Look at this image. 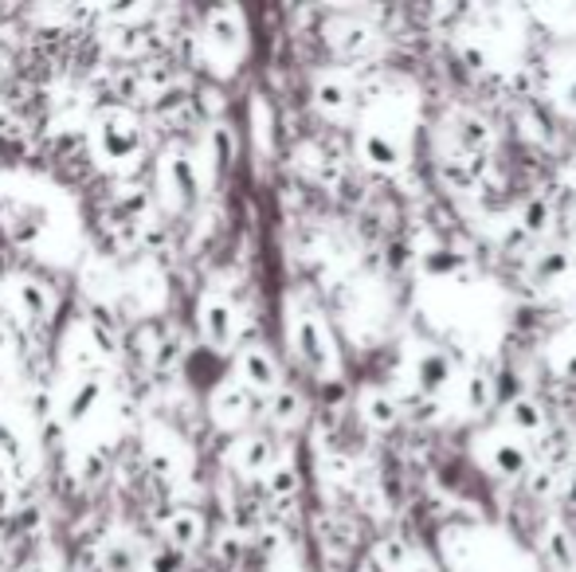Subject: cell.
<instances>
[{
  "label": "cell",
  "instance_id": "obj_22",
  "mask_svg": "<svg viewBox=\"0 0 576 572\" xmlns=\"http://www.w3.org/2000/svg\"><path fill=\"white\" fill-rule=\"evenodd\" d=\"M498 404V393H495V376L487 373H467L463 376V408L475 411V416H483V411H490Z\"/></svg>",
  "mask_w": 576,
  "mask_h": 572
},
{
  "label": "cell",
  "instance_id": "obj_19",
  "mask_svg": "<svg viewBox=\"0 0 576 572\" xmlns=\"http://www.w3.org/2000/svg\"><path fill=\"white\" fill-rule=\"evenodd\" d=\"M165 537H169V546L180 549V553H189L204 541V518L197 510H177L169 521H165Z\"/></svg>",
  "mask_w": 576,
  "mask_h": 572
},
{
  "label": "cell",
  "instance_id": "obj_27",
  "mask_svg": "<svg viewBox=\"0 0 576 572\" xmlns=\"http://www.w3.org/2000/svg\"><path fill=\"white\" fill-rule=\"evenodd\" d=\"M16 302H20V310L27 314V318H44L47 314V290L40 283H32V278H20L16 286Z\"/></svg>",
  "mask_w": 576,
  "mask_h": 572
},
{
  "label": "cell",
  "instance_id": "obj_10",
  "mask_svg": "<svg viewBox=\"0 0 576 572\" xmlns=\"http://www.w3.org/2000/svg\"><path fill=\"white\" fill-rule=\"evenodd\" d=\"M162 180L180 205H192L200 193V169L189 153H165L162 162Z\"/></svg>",
  "mask_w": 576,
  "mask_h": 572
},
{
  "label": "cell",
  "instance_id": "obj_3",
  "mask_svg": "<svg viewBox=\"0 0 576 572\" xmlns=\"http://www.w3.org/2000/svg\"><path fill=\"white\" fill-rule=\"evenodd\" d=\"M99 150L107 162H130L142 150V130L126 110H110L99 118Z\"/></svg>",
  "mask_w": 576,
  "mask_h": 572
},
{
  "label": "cell",
  "instance_id": "obj_38",
  "mask_svg": "<svg viewBox=\"0 0 576 572\" xmlns=\"http://www.w3.org/2000/svg\"><path fill=\"white\" fill-rule=\"evenodd\" d=\"M255 546H259L267 557H275V553L283 549V534H279V529H259V537H255Z\"/></svg>",
  "mask_w": 576,
  "mask_h": 572
},
{
  "label": "cell",
  "instance_id": "obj_46",
  "mask_svg": "<svg viewBox=\"0 0 576 572\" xmlns=\"http://www.w3.org/2000/svg\"><path fill=\"white\" fill-rule=\"evenodd\" d=\"M27 572H55V564H47V561H36Z\"/></svg>",
  "mask_w": 576,
  "mask_h": 572
},
{
  "label": "cell",
  "instance_id": "obj_11",
  "mask_svg": "<svg viewBox=\"0 0 576 572\" xmlns=\"http://www.w3.org/2000/svg\"><path fill=\"white\" fill-rule=\"evenodd\" d=\"M451 138H455V150H459L463 157H487L490 145H495V125L478 114H455Z\"/></svg>",
  "mask_w": 576,
  "mask_h": 572
},
{
  "label": "cell",
  "instance_id": "obj_36",
  "mask_svg": "<svg viewBox=\"0 0 576 572\" xmlns=\"http://www.w3.org/2000/svg\"><path fill=\"white\" fill-rule=\"evenodd\" d=\"M102 474H107V455H102V451H87V455H82V479H87V483H99Z\"/></svg>",
  "mask_w": 576,
  "mask_h": 572
},
{
  "label": "cell",
  "instance_id": "obj_1",
  "mask_svg": "<svg viewBox=\"0 0 576 572\" xmlns=\"http://www.w3.org/2000/svg\"><path fill=\"white\" fill-rule=\"evenodd\" d=\"M290 341H295L298 361L318 376V381H333L337 376V345H333L330 330L314 310H298L290 322Z\"/></svg>",
  "mask_w": 576,
  "mask_h": 572
},
{
  "label": "cell",
  "instance_id": "obj_28",
  "mask_svg": "<svg viewBox=\"0 0 576 572\" xmlns=\"http://www.w3.org/2000/svg\"><path fill=\"white\" fill-rule=\"evenodd\" d=\"M377 561H380V569H388V572H405L416 557H412V549L400 541V537H385V541L377 546Z\"/></svg>",
  "mask_w": 576,
  "mask_h": 572
},
{
  "label": "cell",
  "instance_id": "obj_34",
  "mask_svg": "<svg viewBox=\"0 0 576 572\" xmlns=\"http://www.w3.org/2000/svg\"><path fill=\"white\" fill-rule=\"evenodd\" d=\"M459 59L467 63L470 72H487V67H490V52L483 44H475V40H463V44H459Z\"/></svg>",
  "mask_w": 576,
  "mask_h": 572
},
{
  "label": "cell",
  "instance_id": "obj_47",
  "mask_svg": "<svg viewBox=\"0 0 576 572\" xmlns=\"http://www.w3.org/2000/svg\"><path fill=\"white\" fill-rule=\"evenodd\" d=\"M573 326H576V298H573Z\"/></svg>",
  "mask_w": 576,
  "mask_h": 572
},
{
  "label": "cell",
  "instance_id": "obj_32",
  "mask_svg": "<svg viewBox=\"0 0 576 572\" xmlns=\"http://www.w3.org/2000/svg\"><path fill=\"white\" fill-rule=\"evenodd\" d=\"M110 47H114L118 55H137L145 47V36L137 28H118L114 36H110Z\"/></svg>",
  "mask_w": 576,
  "mask_h": 572
},
{
  "label": "cell",
  "instance_id": "obj_23",
  "mask_svg": "<svg viewBox=\"0 0 576 572\" xmlns=\"http://www.w3.org/2000/svg\"><path fill=\"white\" fill-rule=\"evenodd\" d=\"M267 416L270 424H279V428H295V424L307 416V400H302V393H295V388H279V393H270Z\"/></svg>",
  "mask_w": 576,
  "mask_h": 572
},
{
  "label": "cell",
  "instance_id": "obj_2",
  "mask_svg": "<svg viewBox=\"0 0 576 572\" xmlns=\"http://www.w3.org/2000/svg\"><path fill=\"white\" fill-rule=\"evenodd\" d=\"M483 459H487L490 474H498V479H525V474L533 471V451L525 439L518 436H487V443H483Z\"/></svg>",
  "mask_w": 576,
  "mask_h": 572
},
{
  "label": "cell",
  "instance_id": "obj_33",
  "mask_svg": "<svg viewBox=\"0 0 576 572\" xmlns=\"http://www.w3.org/2000/svg\"><path fill=\"white\" fill-rule=\"evenodd\" d=\"M149 572H185V553L173 546L157 549V553L149 557Z\"/></svg>",
  "mask_w": 576,
  "mask_h": 572
},
{
  "label": "cell",
  "instance_id": "obj_20",
  "mask_svg": "<svg viewBox=\"0 0 576 572\" xmlns=\"http://www.w3.org/2000/svg\"><path fill=\"white\" fill-rule=\"evenodd\" d=\"M330 44L337 47V55H345V59H357V55H369L373 47H377V32H373L369 24H337L330 32Z\"/></svg>",
  "mask_w": 576,
  "mask_h": 572
},
{
  "label": "cell",
  "instance_id": "obj_7",
  "mask_svg": "<svg viewBox=\"0 0 576 572\" xmlns=\"http://www.w3.org/2000/svg\"><path fill=\"white\" fill-rule=\"evenodd\" d=\"M235 330H240V322H235L232 302L220 295H208L204 302H200V333H204L208 345L228 349L235 341Z\"/></svg>",
  "mask_w": 576,
  "mask_h": 572
},
{
  "label": "cell",
  "instance_id": "obj_45",
  "mask_svg": "<svg viewBox=\"0 0 576 572\" xmlns=\"http://www.w3.org/2000/svg\"><path fill=\"white\" fill-rule=\"evenodd\" d=\"M561 376H576V349L568 353L565 361H561Z\"/></svg>",
  "mask_w": 576,
  "mask_h": 572
},
{
  "label": "cell",
  "instance_id": "obj_37",
  "mask_svg": "<svg viewBox=\"0 0 576 572\" xmlns=\"http://www.w3.org/2000/svg\"><path fill=\"white\" fill-rule=\"evenodd\" d=\"M252 118H255V142L267 150L270 145V125H267V102H255L252 107Z\"/></svg>",
  "mask_w": 576,
  "mask_h": 572
},
{
  "label": "cell",
  "instance_id": "obj_16",
  "mask_svg": "<svg viewBox=\"0 0 576 572\" xmlns=\"http://www.w3.org/2000/svg\"><path fill=\"white\" fill-rule=\"evenodd\" d=\"M405 416V408L397 404V396L380 393V388H369L361 396V420L369 424L373 431H392Z\"/></svg>",
  "mask_w": 576,
  "mask_h": 572
},
{
  "label": "cell",
  "instance_id": "obj_5",
  "mask_svg": "<svg viewBox=\"0 0 576 572\" xmlns=\"http://www.w3.org/2000/svg\"><path fill=\"white\" fill-rule=\"evenodd\" d=\"M412 381H416V393L420 396L440 400V396L455 385V361H451L443 349H423L412 365Z\"/></svg>",
  "mask_w": 576,
  "mask_h": 572
},
{
  "label": "cell",
  "instance_id": "obj_31",
  "mask_svg": "<svg viewBox=\"0 0 576 572\" xmlns=\"http://www.w3.org/2000/svg\"><path fill=\"white\" fill-rule=\"evenodd\" d=\"M217 561L220 564L244 561V534H240V529H224V534H217Z\"/></svg>",
  "mask_w": 576,
  "mask_h": 572
},
{
  "label": "cell",
  "instance_id": "obj_48",
  "mask_svg": "<svg viewBox=\"0 0 576 572\" xmlns=\"http://www.w3.org/2000/svg\"><path fill=\"white\" fill-rule=\"evenodd\" d=\"M0 353H4V333H0Z\"/></svg>",
  "mask_w": 576,
  "mask_h": 572
},
{
  "label": "cell",
  "instance_id": "obj_41",
  "mask_svg": "<svg viewBox=\"0 0 576 572\" xmlns=\"http://www.w3.org/2000/svg\"><path fill=\"white\" fill-rule=\"evenodd\" d=\"M557 99H561V107L568 110V114H576V72L568 75L565 82H561V90H557Z\"/></svg>",
  "mask_w": 576,
  "mask_h": 572
},
{
  "label": "cell",
  "instance_id": "obj_26",
  "mask_svg": "<svg viewBox=\"0 0 576 572\" xmlns=\"http://www.w3.org/2000/svg\"><path fill=\"white\" fill-rule=\"evenodd\" d=\"M99 396H102V381L99 376H87V381L71 393V400H67V420L71 424L87 420L90 411L99 408Z\"/></svg>",
  "mask_w": 576,
  "mask_h": 572
},
{
  "label": "cell",
  "instance_id": "obj_8",
  "mask_svg": "<svg viewBox=\"0 0 576 572\" xmlns=\"http://www.w3.org/2000/svg\"><path fill=\"white\" fill-rule=\"evenodd\" d=\"M204 40L212 52L228 55V59H235V55L244 52V20H240V12L235 9H217L212 16L204 20Z\"/></svg>",
  "mask_w": 576,
  "mask_h": 572
},
{
  "label": "cell",
  "instance_id": "obj_14",
  "mask_svg": "<svg viewBox=\"0 0 576 572\" xmlns=\"http://www.w3.org/2000/svg\"><path fill=\"white\" fill-rule=\"evenodd\" d=\"M541 557L557 572H576V534L561 521H550L541 529Z\"/></svg>",
  "mask_w": 576,
  "mask_h": 572
},
{
  "label": "cell",
  "instance_id": "obj_30",
  "mask_svg": "<svg viewBox=\"0 0 576 572\" xmlns=\"http://www.w3.org/2000/svg\"><path fill=\"white\" fill-rule=\"evenodd\" d=\"M208 150H212V157H217V165L224 169V165L235 162V134H232V125L217 122L212 130H208Z\"/></svg>",
  "mask_w": 576,
  "mask_h": 572
},
{
  "label": "cell",
  "instance_id": "obj_4",
  "mask_svg": "<svg viewBox=\"0 0 576 572\" xmlns=\"http://www.w3.org/2000/svg\"><path fill=\"white\" fill-rule=\"evenodd\" d=\"M357 150H361V162L369 165V169H377V173H397L400 165H405V157H408L405 142H400L392 130H385V125H369V130H361Z\"/></svg>",
  "mask_w": 576,
  "mask_h": 572
},
{
  "label": "cell",
  "instance_id": "obj_17",
  "mask_svg": "<svg viewBox=\"0 0 576 572\" xmlns=\"http://www.w3.org/2000/svg\"><path fill=\"white\" fill-rule=\"evenodd\" d=\"M530 275L538 286H561L573 278V255L565 248H545L533 255L530 263Z\"/></svg>",
  "mask_w": 576,
  "mask_h": 572
},
{
  "label": "cell",
  "instance_id": "obj_15",
  "mask_svg": "<svg viewBox=\"0 0 576 572\" xmlns=\"http://www.w3.org/2000/svg\"><path fill=\"white\" fill-rule=\"evenodd\" d=\"M232 463L247 474H267L275 466V443L267 436H244L235 439L232 448Z\"/></svg>",
  "mask_w": 576,
  "mask_h": 572
},
{
  "label": "cell",
  "instance_id": "obj_42",
  "mask_svg": "<svg viewBox=\"0 0 576 572\" xmlns=\"http://www.w3.org/2000/svg\"><path fill=\"white\" fill-rule=\"evenodd\" d=\"M197 107L204 110V114H220V110H224V99H220V90H200Z\"/></svg>",
  "mask_w": 576,
  "mask_h": 572
},
{
  "label": "cell",
  "instance_id": "obj_44",
  "mask_svg": "<svg viewBox=\"0 0 576 572\" xmlns=\"http://www.w3.org/2000/svg\"><path fill=\"white\" fill-rule=\"evenodd\" d=\"M405 572H440V569H435V564L432 561H423V557H416V561L412 564H408V569Z\"/></svg>",
  "mask_w": 576,
  "mask_h": 572
},
{
  "label": "cell",
  "instance_id": "obj_21",
  "mask_svg": "<svg viewBox=\"0 0 576 572\" xmlns=\"http://www.w3.org/2000/svg\"><path fill=\"white\" fill-rule=\"evenodd\" d=\"M518 224L525 228L530 240H541V235H550L553 224H557V208H553L550 197H530L518 212Z\"/></svg>",
  "mask_w": 576,
  "mask_h": 572
},
{
  "label": "cell",
  "instance_id": "obj_6",
  "mask_svg": "<svg viewBox=\"0 0 576 572\" xmlns=\"http://www.w3.org/2000/svg\"><path fill=\"white\" fill-rule=\"evenodd\" d=\"M235 373H240V385L252 388V393H279V361L270 358L263 345L240 349L235 358Z\"/></svg>",
  "mask_w": 576,
  "mask_h": 572
},
{
  "label": "cell",
  "instance_id": "obj_40",
  "mask_svg": "<svg viewBox=\"0 0 576 572\" xmlns=\"http://www.w3.org/2000/svg\"><path fill=\"white\" fill-rule=\"evenodd\" d=\"M145 463H149V466H154V471L157 474H173V471H177V463H173V455H169V451H149V455H145Z\"/></svg>",
  "mask_w": 576,
  "mask_h": 572
},
{
  "label": "cell",
  "instance_id": "obj_18",
  "mask_svg": "<svg viewBox=\"0 0 576 572\" xmlns=\"http://www.w3.org/2000/svg\"><path fill=\"white\" fill-rule=\"evenodd\" d=\"M314 107L330 118H342L345 110L353 107V87L342 75H322V79L314 82Z\"/></svg>",
  "mask_w": 576,
  "mask_h": 572
},
{
  "label": "cell",
  "instance_id": "obj_24",
  "mask_svg": "<svg viewBox=\"0 0 576 572\" xmlns=\"http://www.w3.org/2000/svg\"><path fill=\"white\" fill-rule=\"evenodd\" d=\"M565 466H550V463H541V466H533L530 474H525V486H530V494L533 498H541V502H550V498H557L561 491H565Z\"/></svg>",
  "mask_w": 576,
  "mask_h": 572
},
{
  "label": "cell",
  "instance_id": "obj_43",
  "mask_svg": "<svg viewBox=\"0 0 576 572\" xmlns=\"http://www.w3.org/2000/svg\"><path fill=\"white\" fill-rule=\"evenodd\" d=\"M177 353H180V345H177V341H165V349H162V353H157V365H173V361H177Z\"/></svg>",
  "mask_w": 576,
  "mask_h": 572
},
{
  "label": "cell",
  "instance_id": "obj_35",
  "mask_svg": "<svg viewBox=\"0 0 576 572\" xmlns=\"http://www.w3.org/2000/svg\"><path fill=\"white\" fill-rule=\"evenodd\" d=\"M0 459L9 466H20V439L12 436V428H4V424H0Z\"/></svg>",
  "mask_w": 576,
  "mask_h": 572
},
{
  "label": "cell",
  "instance_id": "obj_12",
  "mask_svg": "<svg viewBox=\"0 0 576 572\" xmlns=\"http://www.w3.org/2000/svg\"><path fill=\"white\" fill-rule=\"evenodd\" d=\"M502 416H506L510 436H545V431H550V411H545V404L530 393L506 404Z\"/></svg>",
  "mask_w": 576,
  "mask_h": 572
},
{
  "label": "cell",
  "instance_id": "obj_25",
  "mask_svg": "<svg viewBox=\"0 0 576 572\" xmlns=\"http://www.w3.org/2000/svg\"><path fill=\"white\" fill-rule=\"evenodd\" d=\"M263 486H267L270 498L279 502H290L298 494V486H302V479H298L295 463H275L267 474H263Z\"/></svg>",
  "mask_w": 576,
  "mask_h": 572
},
{
  "label": "cell",
  "instance_id": "obj_39",
  "mask_svg": "<svg viewBox=\"0 0 576 572\" xmlns=\"http://www.w3.org/2000/svg\"><path fill=\"white\" fill-rule=\"evenodd\" d=\"M416 424H432L440 420V400H432V396H420V408H412Z\"/></svg>",
  "mask_w": 576,
  "mask_h": 572
},
{
  "label": "cell",
  "instance_id": "obj_9",
  "mask_svg": "<svg viewBox=\"0 0 576 572\" xmlns=\"http://www.w3.org/2000/svg\"><path fill=\"white\" fill-rule=\"evenodd\" d=\"M470 255L463 248H428L420 255V275L435 278V283H459L470 275Z\"/></svg>",
  "mask_w": 576,
  "mask_h": 572
},
{
  "label": "cell",
  "instance_id": "obj_29",
  "mask_svg": "<svg viewBox=\"0 0 576 572\" xmlns=\"http://www.w3.org/2000/svg\"><path fill=\"white\" fill-rule=\"evenodd\" d=\"M102 564H107V572H137V549L134 541H110L107 553H102Z\"/></svg>",
  "mask_w": 576,
  "mask_h": 572
},
{
  "label": "cell",
  "instance_id": "obj_13",
  "mask_svg": "<svg viewBox=\"0 0 576 572\" xmlns=\"http://www.w3.org/2000/svg\"><path fill=\"white\" fill-rule=\"evenodd\" d=\"M255 400H252V388L244 385H220L217 393H212V420L220 424V428H240V424L252 416Z\"/></svg>",
  "mask_w": 576,
  "mask_h": 572
}]
</instances>
